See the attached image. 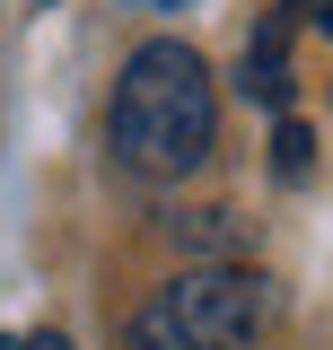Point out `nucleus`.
Listing matches in <instances>:
<instances>
[{"mask_svg": "<svg viewBox=\"0 0 333 350\" xmlns=\"http://www.w3.org/2000/svg\"><path fill=\"white\" fill-rule=\"evenodd\" d=\"M106 140L132 175L149 184H184V175L210 167V140H219V88H210V62L175 36H149L123 62L114 79V105H106Z\"/></svg>", "mask_w": 333, "mask_h": 350, "instance_id": "1", "label": "nucleus"}, {"mask_svg": "<svg viewBox=\"0 0 333 350\" xmlns=\"http://www.w3.org/2000/svg\"><path fill=\"white\" fill-rule=\"evenodd\" d=\"M272 315V280L246 262H202V271H175L166 289L132 306L123 350H246Z\"/></svg>", "mask_w": 333, "mask_h": 350, "instance_id": "2", "label": "nucleus"}, {"mask_svg": "<svg viewBox=\"0 0 333 350\" xmlns=\"http://www.w3.org/2000/svg\"><path fill=\"white\" fill-rule=\"evenodd\" d=\"M298 9H307V0H281V9L254 27L246 62H237V88H246L254 105H272V114H290V27H298Z\"/></svg>", "mask_w": 333, "mask_h": 350, "instance_id": "3", "label": "nucleus"}, {"mask_svg": "<svg viewBox=\"0 0 333 350\" xmlns=\"http://www.w3.org/2000/svg\"><path fill=\"white\" fill-rule=\"evenodd\" d=\"M272 175H281V184H307V175H316V131L290 123V114H281V131H272Z\"/></svg>", "mask_w": 333, "mask_h": 350, "instance_id": "4", "label": "nucleus"}, {"mask_svg": "<svg viewBox=\"0 0 333 350\" xmlns=\"http://www.w3.org/2000/svg\"><path fill=\"white\" fill-rule=\"evenodd\" d=\"M166 228H175L184 245H210V254H228V245H246V228H237L228 211H175Z\"/></svg>", "mask_w": 333, "mask_h": 350, "instance_id": "5", "label": "nucleus"}, {"mask_svg": "<svg viewBox=\"0 0 333 350\" xmlns=\"http://www.w3.org/2000/svg\"><path fill=\"white\" fill-rule=\"evenodd\" d=\"M298 18H307V27H325V36H333V0H307Z\"/></svg>", "mask_w": 333, "mask_h": 350, "instance_id": "6", "label": "nucleus"}, {"mask_svg": "<svg viewBox=\"0 0 333 350\" xmlns=\"http://www.w3.org/2000/svg\"><path fill=\"white\" fill-rule=\"evenodd\" d=\"M27 350H71V342H62V333H27Z\"/></svg>", "mask_w": 333, "mask_h": 350, "instance_id": "7", "label": "nucleus"}, {"mask_svg": "<svg viewBox=\"0 0 333 350\" xmlns=\"http://www.w3.org/2000/svg\"><path fill=\"white\" fill-rule=\"evenodd\" d=\"M0 350H27V333H9V342H0Z\"/></svg>", "mask_w": 333, "mask_h": 350, "instance_id": "8", "label": "nucleus"}, {"mask_svg": "<svg viewBox=\"0 0 333 350\" xmlns=\"http://www.w3.org/2000/svg\"><path fill=\"white\" fill-rule=\"evenodd\" d=\"M158 9H175V0H158Z\"/></svg>", "mask_w": 333, "mask_h": 350, "instance_id": "9", "label": "nucleus"}]
</instances>
